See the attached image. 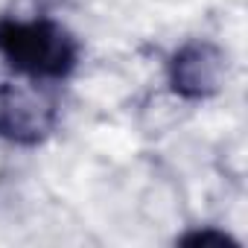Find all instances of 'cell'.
I'll list each match as a JSON object with an SVG mask.
<instances>
[{
	"mask_svg": "<svg viewBox=\"0 0 248 248\" xmlns=\"http://www.w3.org/2000/svg\"><path fill=\"white\" fill-rule=\"evenodd\" d=\"M0 59L24 82L62 85L82 59L79 38L50 15L0 18Z\"/></svg>",
	"mask_w": 248,
	"mask_h": 248,
	"instance_id": "1",
	"label": "cell"
},
{
	"mask_svg": "<svg viewBox=\"0 0 248 248\" xmlns=\"http://www.w3.org/2000/svg\"><path fill=\"white\" fill-rule=\"evenodd\" d=\"M24 82V79H21ZM38 82H6L0 88V138L15 146L44 143L59 120V108Z\"/></svg>",
	"mask_w": 248,
	"mask_h": 248,
	"instance_id": "2",
	"label": "cell"
},
{
	"mask_svg": "<svg viewBox=\"0 0 248 248\" xmlns=\"http://www.w3.org/2000/svg\"><path fill=\"white\" fill-rule=\"evenodd\" d=\"M167 79L175 96L199 102L210 99L225 88L228 79V53L204 38L184 41L167 62Z\"/></svg>",
	"mask_w": 248,
	"mask_h": 248,
	"instance_id": "3",
	"label": "cell"
},
{
	"mask_svg": "<svg viewBox=\"0 0 248 248\" xmlns=\"http://www.w3.org/2000/svg\"><path fill=\"white\" fill-rule=\"evenodd\" d=\"M178 245H187V248H242V242L233 233L213 228V225L187 231L184 236H178Z\"/></svg>",
	"mask_w": 248,
	"mask_h": 248,
	"instance_id": "4",
	"label": "cell"
}]
</instances>
